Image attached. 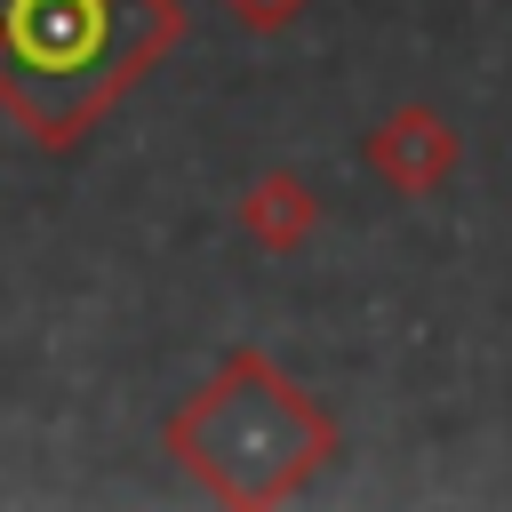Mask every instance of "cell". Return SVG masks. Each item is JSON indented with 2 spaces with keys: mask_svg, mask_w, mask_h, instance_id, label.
<instances>
[{
  "mask_svg": "<svg viewBox=\"0 0 512 512\" xmlns=\"http://www.w3.org/2000/svg\"><path fill=\"white\" fill-rule=\"evenodd\" d=\"M168 464L216 496L224 512H272L296 504L344 448L336 416L320 408V392H304L272 352L232 344L160 424Z\"/></svg>",
  "mask_w": 512,
  "mask_h": 512,
  "instance_id": "obj_1",
  "label": "cell"
},
{
  "mask_svg": "<svg viewBox=\"0 0 512 512\" xmlns=\"http://www.w3.org/2000/svg\"><path fill=\"white\" fill-rule=\"evenodd\" d=\"M176 40L184 0H0V112L72 152Z\"/></svg>",
  "mask_w": 512,
  "mask_h": 512,
  "instance_id": "obj_2",
  "label": "cell"
},
{
  "mask_svg": "<svg viewBox=\"0 0 512 512\" xmlns=\"http://www.w3.org/2000/svg\"><path fill=\"white\" fill-rule=\"evenodd\" d=\"M360 160H368L392 192L424 200V192H440V184L464 168V136H456V128H448V112H432V104H392V112L368 128Z\"/></svg>",
  "mask_w": 512,
  "mask_h": 512,
  "instance_id": "obj_3",
  "label": "cell"
},
{
  "mask_svg": "<svg viewBox=\"0 0 512 512\" xmlns=\"http://www.w3.org/2000/svg\"><path fill=\"white\" fill-rule=\"evenodd\" d=\"M312 224H320V192H312L296 168H264V176H248V192H240V232H248L256 248L296 256V248L312 240Z\"/></svg>",
  "mask_w": 512,
  "mask_h": 512,
  "instance_id": "obj_4",
  "label": "cell"
},
{
  "mask_svg": "<svg viewBox=\"0 0 512 512\" xmlns=\"http://www.w3.org/2000/svg\"><path fill=\"white\" fill-rule=\"evenodd\" d=\"M312 0H224V16L240 24V32H256V40H272V32H288L296 16H304Z\"/></svg>",
  "mask_w": 512,
  "mask_h": 512,
  "instance_id": "obj_5",
  "label": "cell"
}]
</instances>
